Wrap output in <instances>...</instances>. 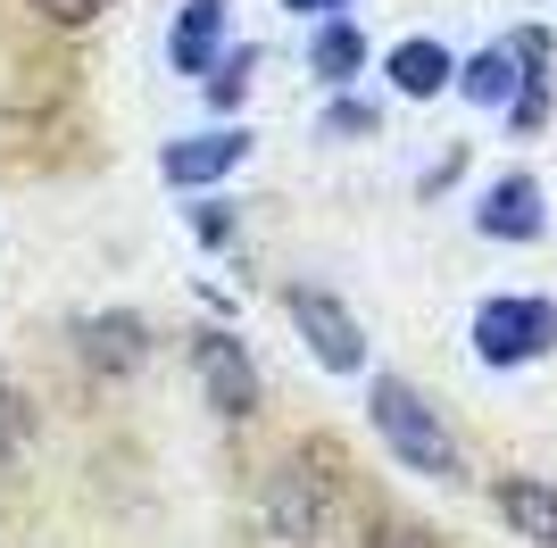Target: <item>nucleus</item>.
I'll return each mask as SVG.
<instances>
[{
	"mask_svg": "<svg viewBox=\"0 0 557 548\" xmlns=\"http://www.w3.org/2000/svg\"><path fill=\"white\" fill-rule=\"evenodd\" d=\"M250 159V134L242 125H225V134H200V141H175L166 150V183H184V191H200V183L233 175V166Z\"/></svg>",
	"mask_w": 557,
	"mask_h": 548,
	"instance_id": "39448f33",
	"label": "nucleus"
},
{
	"mask_svg": "<svg viewBox=\"0 0 557 548\" xmlns=\"http://www.w3.org/2000/svg\"><path fill=\"white\" fill-rule=\"evenodd\" d=\"M499 507H508V524H516V532L557 540V490H549V482H508V490H499Z\"/></svg>",
	"mask_w": 557,
	"mask_h": 548,
	"instance_id": "1a4fd4ad",
	"label": "nucleus"
},
{
	"mask_svg": "<svg viewBox=\"0 0 557 548\" xmlns=\"http://www.w3.org/2000/svg\"><path fill=\"white\" fill-rule=\"evenodd\" d=\"M541 225H549V208H541V183L533 175H508L483 200V233H491V241H533Z\"/></svg>",
	"mask_w": 557,
	"mask_h": 548,
	"instance_id": "423d86ee",
	"label": "nucleus"
},
{
	"mask_svg": "<svg viewBox=\"0 0 557 548\" xmlns=\"http://www.w3.org/2000/svg\"><path fill=\"white\" fill-rule=\"evenodd\" d=\"M308 59H317V75H325V84H342V75H358V59H367V34H358V25H325Z\"/></svg>",
	"mask_w": 557,
	"mask_h": 548,
	"instance_id": "ddd939ff",
	"label": "nucleus"
},
{
	"mask_svg": "<svg viewBox=\"0 0 557 548\" xmlns=\"http://www.w3.org/2000/svg\"><path fill=\"white\" fill-rule=\"evenodd\" d=\"M458 84H466V100H474V109H508V100H516V84H524V67H516L508 50H491V59H474V67H466Z\"/></svg>",
	"mask_w": 557,
	"mask_h": 548,
	"instance_id": "9d476101",
	"label": "nucleus"
},
{
	"mask_svg": "<svg viewBox=\"0 0 557 548\" xmlns=\"http://www.w3.org/2000/svg\"><path fill=\"white\" fill-rule=\"evenodd\" d=\"M292 9H342V0H292Z\"/></svg>",
	"mask_w": 557,
	"mask_h": 548,
	"instance_id": "dca6fc26",
	"label": "nucleus"
},
{
	"mask_svg": "<svg viewBox=\"0 0 557 548\" xmlns=\"http://www.w3.org/2000/svg\"><path fill=\"white\" fill-rule=\"evenodd\" d=\"M84 358H92V374H125V365L141 358V333L134 324H84Z\"/></svg>",
	"mask_w": 557,
	"mask_h": 548,
	"instance_id": "9b49d317",
	"label": "nucleus"
},
{
	"mask_svg": "<svg viewBox=\"0 0 557 548\" xmlns=\"http://www.w3.org/2000/svg\"><path fill=\"white\" fill-rule=\"evenodd\" d=\"M216 50H225V0H191L184 17H175V42H166V59L184 75H209Z\"/></svg>",
	"mask_w": 557,
	"mask_h": 548,
	"instance_id": "0eeeda50",
	"label": "nucleus"
},
{
	"mask_svg": "<svg viewBox=\"0 0 557 548\" xmlns=\"http://www.w3.org/2000/svg\"><path fill=\"white\" fill-rule=\"evenodd\" d=\"M34 9H42V17H59V25H84V17H100L109 0H34Z\"/></svg>",
	"mask_w": 557,
	"mask_h": 548,
	"instance_id": "2eb2a0df",
	"label": "nucleus"
},
{
	"mask_svg": "<svg viewBox=\"0 0 557 548\" xmlns=\"http://www.w3.org/2000/svg\"><path fill=\"white\" fill-rule=\"evenodd\" d=\"M549 341H557L549 299H483V308H474V358L483 365H524Z\"/></svg>",
	"mask_w": 557,
	"mask_h": 548,
	"instance_id": "f03ea898",
	"label": "nucleus"
},
{
	"mask_svg": "<svg viewBox=\"0 0 557 548\" xmlns=\"http://www.w3.org/2000/svg\"><path fill=\"white\" fill-rule=\"evenodd\" d=\"M374 433L392 440V457H399V465H417V474H433V482L458 474V440L442 433V415L424 408L399 374H383V383H374Z\"/></svg>",
	"mask_w": 557,
	"mask_h": 548,
	"instance_id": "f257e3e1",
	"label": "nucleus"
},
{
	"mask_svg": "<svg viewBox=\"0 0 557 548\" xmlns=\"http://www.w3.org/2000/svg\"><path fill=\"white\" fill-rule=\"evenodd\" d=\"M191 365L209 374V399L225 415H250L258 408V374H250V358H242L233 333H200V341H191Z\"/></svg>",
	"mask_w": 557,
	"mask_h": 548,
	"instance_id": "20e7f679",
	"label": "nucleus"
},
{
	"mask_svg": "<svg viewBox=\"0 0 557 548\" xmlns=\"http://www.w3.org/2000/svg\"><path fill=\"white\" fill-rule=\"evenodd\" d=\"M317 507H325V499H317L300 474H283V482H275V532H292V540L325 532V515H317Z\"/></svg>",
	"mask_w": 557,
	"mask_h": 548,
	"instance_id": "f8f14e48",
	"label": "nucleus"
},
{
	"mask_svg": "<svg viewBox=\"0 0 557 548\" xmlns=\"http://www.w3.org/2000/svg\"><path fill=\"white\" fill-rule=\"evenodd\" d=\"M392 84L417 91V100H433V91L449 84V50H442V42H399V50H392Z\"/></svg>",
	"mask_w": 557,
	"mask_h": 548,
	"instance_id": "6e6552de",
	"label": "nucleus"
},
{
	"mask_svg": "<svg viewBox=\"0 0 557 548\" xmlns=\"http://www.w3.org/2000/svg\"><path fill=\"white\" fill-rule=\"evenodd\" d=\"M283 308H292L300 341L317 349V358H325L333 374H358V365H367V333H358V324L342 316V299H325L317 283H292V291H283Z\"/></svg>",
	"mask_w": 557,
	"mask_h": 548,
	"instance_id": "7ed1b4c3",
	"label": "nucleus"
},
{
	"mask_svg": "<svg viewBox=\"0 0 557 548\" xmlns=\"http://www.w3.org/2000/svg\"><path fill=\"white\" fill-rule=\"evenodd\" d=\"M242 84H250V42L233 50L225 67H209V100H216V109H233V100H242Z\"/></svg>",
	"mask_w": 557,
	"mask_h": 548,
	"instance_id": "4468645a",
	"label": "nucleus"
}]
</instances>
